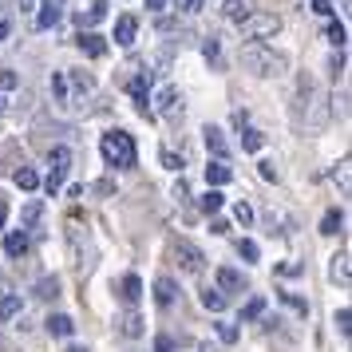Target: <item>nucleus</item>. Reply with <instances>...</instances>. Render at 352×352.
<instances>
[{"mask_svg": "<svg viewBox=\"0 0 352 352\" xmlns=\"http://www.w3.org/2000/svg\"><path fill=\"white\" fill-rule=\"evenodd\" d=\"M202 135H206V151H214V159H222V162H226V155H230V146H226L222 131H218V127H206Z\"/></svg>", "mask_w": 352, "mask_h": 352, "instance_id": "dca6fc26", "label": "nucleus"}, {"mask_svg": "<svg viewBox=\"0 0 352 352\" xmlns=\"http://www.w3.org/2000/svg\"><path fill=\"white\" fill-rule=\"evenodd\" d=\"M230 178H234V170H230V166H226L222 159H214V162L206 166V186H210V190H218V186H226Z\"/></svg>", "mask_w": 352, "mask_h": 352, "instance_id": "9d476101", "label": "nucleus"}, {"mask_svg": "<svg viewBox=\"0 0 352 352\" xmlns=\"http://www.w3.org/2000/svg\"><path fill=\"white\" fill-rule=\"evenodd\" d=\"M202 4H206V0H178V8H182V12H198Z\"/></svg>", "mask_w": 352, "mask_h": 352, "instance_id": "79ce46f5", "label": "nucleus"}, {"mask_svg": "<svg viewBox=\"0 0 352 352\" xmlns=\"http://www.w3.org/2000/svg\"><path fill=\"white\" fill-rule=\"evenodd\" d=\"M52 91H56V99H64V103H67V80H64V72H56V76H52Z\"/></svg>", "mask_w": 352, "mask_h": 352, "instance_id": "473e14b6", "label": "nucleus"}, {"mask_svg": "<svg viewBox=\"0 0 352 352\" xmlns=\"http://www.w3.org/2000/svg\"><path fill=\"white\" fill-rule=\"evenodd\" d=\"M333 281H336V285H344V289H349V281H352V273H349V254H344V250L333 257Z\"/></svg>", "mask_w": 352, "mask_h": 352, "instance_id": "a211bd4d", "label": "nucleus"}, {"mask_svg": "<svg viewBox=\"0 0 352 352\" xmlns=\"http://www.w3.org/2000/svg\"><path fill=\"white\" fill-rule=\"evenodd\" d=\"M175 257H178V265H182V273H202V265H206V254L186 238L175 241Z\"/></svg>", "mask_w": 352, "mask_h": 352, "instance_id": "39448f33", "label": "nucleus"}, {"mask_svg": "<svg viewBox=\"0 0 352 352\" xmlns=\"http://www.w3.org/2000/svg\"><path fill=\"white\" fill-rule=\"evenodd\" d=\"M340 226H344V214H340V210H329V214L320 218V234H340Z\"/></svg>", "mask_w": 352, "mask_h": 352, "instance_id": "5701e85b", "label": "nucleus"}, {"mask_svg": "<svg viewBox=\"0 0 352 352\" xmlns=\"http://www.w3.org/2000/svg\"><path fill=\"white\" fill-rule=\"evenodd\" d=\"M202 305H206L210 313H222L226 309V293L222 289H202Z\"/></svg>", "mask_w": 352, "mask_h": 352, "instance_id": "4be33fe9", "label": "nucleus"}, {"mask_svg": "<svg viewBox=\"0 0 352 352\" xmlns=\"http://www.w3.org/2000/svg\"><path fill=\"white\" fill-rule=\"evenodd\" d=\"M0 226H4V202H0Z\"/></svg>", "mask_w": 352, "mask_h": 352, "instance_id": "8fccbe9b", "label": "nucleus"}, {"mask_svg": "<svg viewBox=\"0 0 352 352\" xmlns=\"http://www.w3.org/2000/svg\"><path fill=\"white\" fill-rule=\"evenodd\" d=\"M123 333L127 336H143V317H139V313H127V317H123Z\"/></svg>", "mask_w": 352, "mask_h": 352, "instance_id": "c756f323", "label": "nucleus"}, {"mask_svg": "<svg viewBox=\"0 0 352 352\" xmlns=\"http://www.w3.org/2000/svg\"><path fill=\"white\" fill-rule=\"evenodd\" d=\"M76 44H80L83 56H91V60H99V56H107V40L99 32H80L76 36Z\"/></svg>", "mask_w": 352, "mask_h": 352, "instance_id": "0eeeda50", "label": "nucleus"}, {"mask_svg": "<svg viewBox=\"0 0 352 352\" xmlns=\"http://www.w3.org/2000/svg\"><path fill=\"white\" fill-rule=\"evenodd\" d=\"M155 349H159V352H170V349H175V340H170V336H159V340H155Z\"/></svg>", "mask_w": 352, "mask_h": 352, "instance_id": "37998d69", "label": "nucleus"}, {"mask_svg": "<svg viewBox=\"0 0 352 352\" xmlns=\"http://www.w3.org/2000/svg\"><path fill=\"white\" fill-rule=\"evenodd\" d=\"M333 175L340 178V190L349 194V159H340V162H336V170H333Z\"/></svg>", "mask_w": 352, "mask_h": 352, "instance_id": "4c0bfd02", "label": "nucleus"}, {"mask_svg": "<svg viewBox=\"0 0 352 352\" xmlns=\"http://www.w3.org/2000/svg\"><path fill=\"white\" fill-rule=\"evenodd\" d=\"M48 178H44V190L48 194H60V186H64V178L72 175V146H52L48 155Z\"/></svg>", "mask_w": 352, "mask_h": 352, "instance_id": "20e7f679", "label": "nucleus"}, {"mask_svg": "<svg viewBox=\"0 0 352 352\" xmlns=\"http://www.w3.org/2000/svg\"><path fill=\"white\" fill-rule=\"evenodd\" d=\"M234 218H238L241 226H250V222H254V210H250V202H238V206H234Z\"/></svg>", "mask_w": 352, "mask_h": 352, "instance_id": "c9c22d12", "label": "nucleus"}, {"mask_svg": "<svg viewBox=\"0 0 352 352\" xmlns=\"http://www.w3.org/2000/svg\"><path fill=\"white\" fill-rule=\"evenodd\" d=\"M8 36H12V24H8V20H0V44H4Z\"/></svg>", "mask_w": 352, "mask_h": 352, "instance_id": "49530a36", "label": "nucleus"}, {"mask_svg": "<svg viewBox=\"0 0 352 352\" xmlns=\"http://www.w3.org/2000/svg\"><path fill=\"white\" fill-rule=\"evenodd\" d=\"M40 214H44V202H40V198H32V202L24 206V214H20V222H24V226H36V222H40Z\"/></svg>", "mask_w": 352, "mask_h": 352, "instance_id": "bb28decb", "label": "nucleus"}, {"mask_svg": "<svg viewBox=\"0 0 352 352\" xmlns=\"http://www.w3.org/2000/svg\"><path fill=\"white\" fill-rule=\"evenodd\" d=\"M277 32H281V20L273 16V12H250V16L241 20V36H245V40H254V44L273 40Z\"/></svg>", "mask_w": 352, "mask_h": 352, "instance_id": "7ed1b4c3", "label": "nucleus"}, {"mask_svg": "<svg viewBox=\"0 0 352 352\" xmlns=\"http://www.w3.org/2000/svg\"><path fill=\"white\" fill-rule=\"evenodd\" d=\"M103 16H107V0H96V4L87 8V16H80V24H99Z\"/></svg>", "mask_w": 352, "mask_h": 352, "instance_id": "cd10ccee", "label": "nucleus"}, {"mask_svg": "<svg viewBox=\"0 0 352 352\" xmlns=\"http://www.w3.org/2000/svg\"><path fill=\"white\" fill-rule=\"evenodd\" d=\"M99 151H103L107 166H115V170H127V166H135V159H139L135 139H131L127 131H107V135L99 139Z\"/></svg>", "mask_w": 352, "mask_h": 352, "instance_id": "f257e3e1", "label": "nucleus"}, {"mask_svg": "<svg viewBox=\"0 0 352 352\" xmlns=\"http://www.w3.org/2000/svg\"><path fill=\"white\" fill-rule=\"evenodd\" d=\"M20 309H24V305H20V297H16V293L0 297V320H12V317L20 313Z\"/></svg>", "mask_w": 352, "mask_h": 352, "instance_id": "b1692460", "label": "nucleus"}, {"mask_svg": "<svg viewBox=\"0 0 352 352\" xmlns=\"http://www.w3.org/2000/svg\"><path fill=\"white\" fill-rule=\"evenodd\" d=\"M44 324H48V333H52V336H72V333H76V324H72V317H64V313H56V317H48Z\"/></svg>", "mask_w": 352, "mask_h": 352, "instance_id": "6ab92c4d", "label": "nucleus"}, {"mask_svg": "<svg viewBox=\"0 0 352 352\" xmlns=\"http://www.w3.org/2000/svg\"><path fill=\"white\" fill-rule=\"evenodd\" d=\"M56 4H64V0H56Z\"/></svg>", "mask_w": 352, "mask_h": 352, "instance_id": "603ef678", "label": "nucleus"}, {"mask_svg": "<svg viewBox=\"0 0 352 352\" xmlns=\"http://www.w3.org/2000/svg\"><path fill=\"white\" fill-rule=\"evenodd\" d=\"M261 146H265V135H261V131H254V127H245V131H241V151L257 155Z\"/></svg>", "mask_w": 352, "mask_h": 352, "instance_id": "aec40b11", "label": "nucleus"}, {"mask_svg": "<svg viewBox=\"0 0 352 352\" xmlns=\"http://www.w3.org/2000/svg\"><path fill=\"white\" fill-rule=\"evenodd\" d=\"M119 297H123L127 305H135L139 297H143V281H139L135 273H127V277H123V285H119Z\"/></svg>", "mask_w": 352, "mask_h": 352, "instance_id": "f3484780", "label": "nucleus"}, {"mask_svg": "<svg viewBox=\"0 0 352 352\" xmlns=\"http://www.w3.org/2000/svg\"><path fill=\"white\" fill-rule=\"evenodd\" d=\"M16 186L20 190H36V186H40V175H36L32 166H20L16 170Z\"/></svg>", "mask_w": 352, "mask_h": 352, "instance_id": "393cba45", "label": "nucleus"}, {"mask_svg": "<svg viewBox=\"0 0 352 352\" xmlns=\"http://www.w3.org/2000/svg\"><path fill=\"white\" fill-rule=\"evenodd\" d=\"M226 230H230V226H226L222 218H214V222H210V234H226Z\"/></svg>", "mask_w": 352, "mask_h": 352, "instance_id": "a18cd8bd", "label": "nucleus"}, {"mask_svg": "<svg viewBox=\"0 0 352 352\" xmlns=\"http://www.w3.org/2000/svg\"><path fill=\"white\" fill-rule=\"evenodd\" d=\"M159 111L170 115V119H175V115H182V99H178L175 87H162V91H159Z\"/></svg>", "mask_w": 352, "mask_h": 352, "instance_id": "4468645a", "label": "nucleus"}, {"mask_svg": "<svg viewBox=\"0 0 352 352\" xmlns=\"http://www.w3.org/2000/svg\"><path fill=\"white\" fill-rule=\"evenodd\" d=\"M198 206L206 210V214H218V210L226 206V194H222V190H206L202 198H198Z\"/></svg>", "mask_w": 352, "mask_h": 352, "instance_id": "412c9836", "label": "nucleus"}, {"mask_svg": "<svg viewBox=\"0 0 352 352\" xmlns=\"http://www.w3.org/2000/svg\"><path fill=\"white\" fill-rule=\"evenodd\" d=\"M218 52H222L218 36H206V44H202V56H206V60H218Z\"/></svg>", "mask_w": 352, "mask_h": 352, "instance_id": "f704fd0d", "label": "nucleus"}, {"mask_svg": "<svg viewBox=\"0 0 352 352\" xmlns=\"http://www.w3.org/2000/svg\"><path fill=\"white\" fill-rule=\"evenodd\" d=\"M175 297H178V285L170 277H159V281H155V301L166 309V305H175Z\"/></svg>", "mask_w": 352, "mask_h": 352, "instance_id": "2eb2a0df", "label": "nucleus"}, {"mask_svg": "<svg viewBox=\"0 0 352 352\" xmlns=\"http://www.w3.org/2000/svg\"><path fill=\"white\" fill-rule=\"evenodd\" d=\"M329 40H333V48H344L349 32H344V24H340V20H329Z\"/></svg>", "mask_w": 352, "mask_h": 352, "instance_id": "c85d7f7f", "label": "nucleus"}, {"mask_svg": "<svg viewBox=\"0 0 352 352\" xmlns=\"http://www.w3.org/2000/svg\"><path fill=\"white\" fill-rule=\"evenodd\" d=\"M146 8H151V12H159V8H166V0H146Z\"/></svg>", "mask_w": 352, "mask_h": 352, "instance_id": "de8ad7c7", "label": "nucleus"}, {"mask_svg": "<svg viewBox=\"0 0 352 352\" xmlns=\"http://www.w3.org/2000/svg\"><path fill=\"white\" fill-rule=\"evenodd\" d=\"M238 254L245 257V261H257V245H254L250 238H241V241H238Z\"/></svg>", "mask_w": 352, "mask_h": 352, "instance_id": "e433bc0d", "label": "nucleus"}, {"mask_svg": "<svg viewBox=\"0 0 352 352\" xmlns=\"http://www.w3.org/2000/svg\"><path fill=\"white\" fill-rule=\"evenodd\" d=\"M333 320H336V329H340V336H349V333H352V313H349V309H340Z\"/></svg>", "mask_w": 352, "mask_h": 352, "instance_id": "72a5a7b5", "label": "nucleus"}, {"mask_svg": "<svg viewBox=\"0 0 352 352\" xmlns=\"http://www.w3.org/2000/svg\"><path fill=\"white\" fill-rule=\"evenodd\" d=\"M261 313H265V297H254V301H250L245 309H241V324H250V320H257Z\"/></svg>", "mask_w": 352, "mask_h": 352, "instance_id": "a878e982", "label": "nucleus"}, {"mask_svg": "<svg viewBox=\"0 0 352 352\" xmlns=\"http://www.w3.org/2000/svg\"><path fill=\"white\" fill-rule=\"evenodd\" d=\"M64 20V8L56 4V0H44V8H40V16H36V28H56Z\"/></svg>", "mask_w": 352, "mask_h": 352, "instance_id": "9b49d317", "label": "nucleus"}, {"mask_svg": "<svg viewBox=\"0 0 352 352\" xmlns=\"http://www.w3.org/2000/svg\"><path fill=\"white\" fill-rule=\"evenodd\" d=\"M131 99H135V111L143 119H151V72L131 80Z\"/></svg>", "mask_w": 352, "mask_h": 352, "instance_id": "423d86ee", "label": "nucleus"}, {"mask_svg": "<svg viewBox=\"0 0 352 352\" xmlns=\"http://www.w3.org/2000/svg\"><path fill=\"white\" fill-rule=\"evenodd\" d=\"M241 64L250 67L254 76H277V72H285V60H281L273 48H265V44H250V48H241Z\"/></svg>", "mask_w": 352, "mask_h": 352, "instance_id": "f03ea898", "label": "nucleus"}, {"mask_svg": "<svg viewBox=\"0 0 352 352\" xmlns=\"http://www.w3.org/2000/svg\"><path fill=\"white\" fill-rule=\"evenodd\" d=\"M0 87H16V76L12 72H0Z\"/></svg>", "mask_w": 352, "mask_h": 352, "instance_id": "c03bdc74", "label": "nucleus"}, {"mask_svg": "<svg viewBox=\"0 0 352 352\" xmlns=\"http://www.w3.org/2000/svg\"><path fill=\"white\" fill-rule=\"evenodd\" d=\"M36 293H40V297H60V281H56V277H44V281H40V285H36Z\"/></svg>", "mask_w": 352, "mask_h": 352, "instance_id": "2f4dec72", "label": "nucleus"}, {"mask_svg": "<svg viewBox=\"0 0 352 352\" xmlns=\"http://www.w3.org/2000/svg\"><path fill=\"white\" fill-rule=\"evenodd\" d=\"M135 36H139V20L135 16H119L115 20V44H119V48H131Z\"/></svg>", "mask_w": 352, "mask_h": 352, "instance_id": "6e6552de", "label": "nucleus"}, {"mask_svg": "<svg viewBox=\"0 0 352 352\" xmlns=\"http://www.w3.org/2000/svg\"><path fill=\"white\" fill-rule=\"evenodd\" d=\"M313 12L317 16H333V0H313Z\"/></svg>", "mask_w": 352, "mask_h": 352, "instance_id": "a19ab883", "label": "nucleus"}, {"mask_svg": "<svg viewBox=\"0 0 352 352\" xmlns=\"http://www.w3.org/2000/svg\"><path fill=\"white\" fill-rule=\"evenodd\" d=\"M198 352H218V349H214V344H210V340H206V344H202V349H198Z\"/></svg>", "mask_w": 352, "mask_h": 352, "instance_id": "09e8293b", "label": "nucleus"}, {"mask_svg": "<svg viewBox=\"0 0 352 352\" xmlns=\"http://www.w3.org/2000/svg\"><path fill=\"white\" fill-rule=\"evenodd\" d=\"M257 170H261L265 182H277V166H273V162H257Z\"/></svg>", "mask_w": 352, "mask_h": 352, "instance_id": "ea45409f", "label": "nucleus"}, {"mask_svg": "<svg viewBox=\"0 0 352 352\" xmlns=\"http://www.w3.org/2000/svg\"><path fill=\"white\" fill-rule=\"evenodd\" d=\"M218 12H222L226 20L241 24V20H245L250 12H254V8H250V0H218Z\"/></svg>", "mask_w": 352, "mask_h": 352, "instance_id": "1a4fd4ad", "label": "nucleus"}, {"mask_svg": "<svg viewBox=\"0 0 352 352\" xmlns=\"http://www.w3.org/2000/svg\"><path fill=\"white\" fill-rule=\"evenodd\" d=\"M218 289H226V293H241V289H245V277H241L238 270L222 265V270H218Z\"/></svg>", "mask_w": 352, "mask_h": 352, "instance_id": "f8f14e48", "label": "nucleus"}, {"mask_svg": "<svg viewBox=\"0 0 352 352\" xmlns=\"http://www.w3.org/2000/svg\"><path fill=\"white\" fill-rule=\"evenodd\" d=\"M4 254L8 257H24L28 254V230H12V234L4 238Z\"/></svg>", "mask_w": 352, "mask_h": 352, "instance_id": "ddd939ff", "label": "nucleus"}, {"mask_svg": "<svg viewBox=\"0 0 352 352\" xmlns=\"http://www.w3.org/2000/svg\"><path fill=\"white\" fill-rule=\"evenodd\" d=\"M218 340H222V344H234V340H238V324H230V320H218Z\"/></svg>", "mask_w": 352, "mask_h": 352, "instance_id": "7c9ffc66", "label": "nucleus"}, {"mask_svg": "<svg viewBox=\"0 0 352 352\" xmlns=\"http://www.w3.org/2000/svg\"><path fill=\"white\" fill-rule=\"evenodd\" d=\"M162 166H166V170H182V159L170 155V151H162Z\"/></svg>", "mask_w": 352, "mask_h": 352, "instance_id": "58836bf2", "label": "nucleus"}, {"mask_svg": "<svg viewBox=\"0 0 352 352\" xmlns=\"http://www.w3.org/2000/svg\"><path fill=\"white\" fill-rule=\"evenodd\" d=\"M67 352H87V349H67Z\"/></svg>", "mask_w": 352, "mask_h": 352, "instance_id": "3c124183", "label": "nucleus"}]
</instances>
